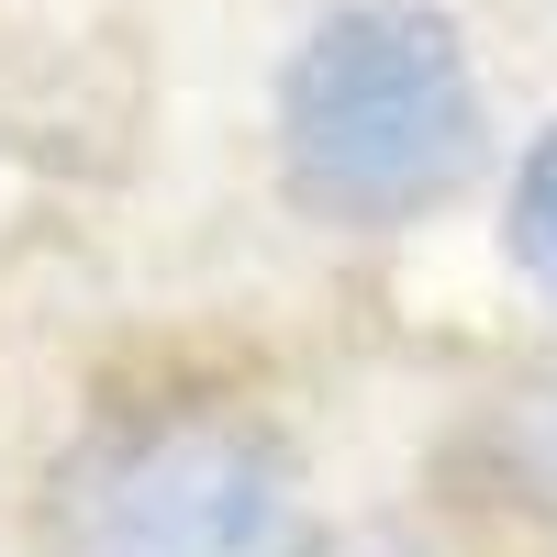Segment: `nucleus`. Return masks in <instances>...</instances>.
Wrapping results in <instances>:
<instances>
[{
    "label": "nucleus",
    "instance_id": "3",
    "mask_svg": "<svg viewBox=\"0 0 557 557\" xmlns=\"http://www.w3.org/2000/svg\"><path fill=\"white\" fill-rule=\"evenodd\" d=\"M513 257H524V278L557 301V134L524 157V190H513Z\"/></svg>",
    "mask_w": 557,
    "mask_h": 557
},
{
    "label": "nucleus",
    "instance_id": "2",
    "mask_svg": "<svg viewBox=\"0 0 557 557\" xmlns=\"http://www.w3.org/2000/svg\"><path fill=\"white\" fill-rule=\"evenodd\" d=\"M67 557H312L301 480L235 412H146L57 480Z\"/></svg>",
    "mask_w": 557,
    "mask_h": 557
},
{
    "label": "nucleus",
    "instance_id": "1",
    "mask_svg": "<svg viewBox=\"0 0 557 557\" xmlns=\"http://www.w3.org/2000/svg\"><path fill=\"white\" fill-rule=\"evenodd\" d=\"M480 146V67L424 0L323 12L278 78V178L312 223H346V235L424 223L435 201L469 190Z\"/></svg>",
    "mask_w": 557,
    "mask_h": 557
}]
</instances>
